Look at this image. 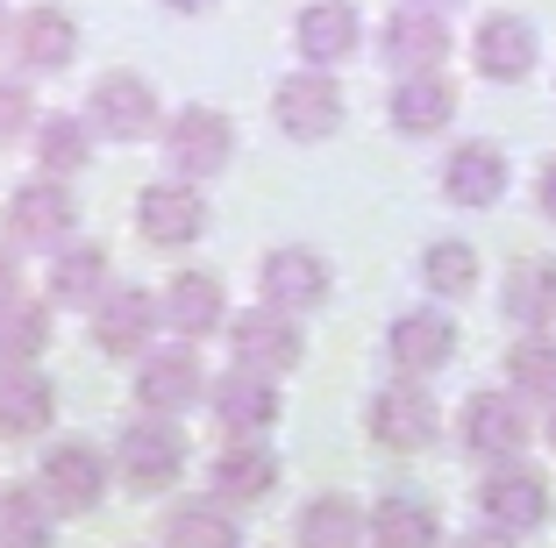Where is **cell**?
Segmentation results:
<instances>
[{
    "instance_id": "cell-1",
    "label": "cell",
    "mask_w": 556,
    "mask_h": 548,
    "mask_svg": "<svg viewBox=\"0 0 556 548\" xmlns=\"http://www.w3.org/2000/svg\"><path fill=\"white\" fill-rule=\"evenodd\" d=\"M186 435H179V420H164V413H143L129 420L115 435V477L129 484V492H143V499H157L164 484H179L186 470Z\"/></svg>"
},
{
    "instance_id": "cell-2",
    "label": "cell",
    "mask_w": 556,
    "mask_h": 548,
    "mask_svg": "<svg viewBox=\"0 0 556 548\" xmlns=\"http://www.w3.org/2000/svg\"><path fill=\"white\" fill-rule=\"evenodd\" d=\"M36 492L50 513H93L108 499V456L93 442H50L36 456Z\"/></svg>"
},
{
    "instance_id": "cell-3",
    "label": "cell",
    "mask_w": 556,
    "mask_h": 548,
    "mask_svg": "<svg viewBox=\"0 0 556 548\" xmlns=\"http://www.w3.org/2000/svg\"><path fill=\"white\" fill-rule=\"evenodd\" d=\"M364 428H371L378 449L421 456V449H435V435H442V406L428 399L421 378H407V385H386V392H378L371 413H364Z\"/></svg>"
},
{
    "instance_id": "cell-4",
    "label": "cell",
    "mask_w": 556,
    "mask_h": 548,
    "mask_svg": "<svg viewBox=\"0 0 556 548\" xmlns=\"http://www.w3.org/2000/svg\"><path fill=\"white\" fill-rule=\"evenodd\" d=\"M136 228L157 250H186V242L207 235V193H200L193 178H150L143 193H136Z\"/></svg>"
},
{
    "instance_id": "cell-5",
    "label": "cell",
    "mask_w": 556,
    "mask_h": 548,
    "mask_svg": "<svg viewBox=\"0 0 556 548\" xmlns=\"http://www.w3.org/2000/svg\"><path fill=\"white\" fill-rule=\"evenodd\" d=\"M229 356H236V371L286 378V371H300L307 342H300L293 314H278V307H250V314H236V321H229Z\"/></svg>"
},
{
    "instance_id": "cell-6",
    "label": "cell",
    "mask_w": 556,
    "mask_h": 548,
    "mask_svg": "<svg viewBox=\"0 0 556 548\" xmlns=\"http://www.w3.org/2000/svg\"><path fill=\"white\" fill-rule=\"evenodd\" d=\"M72 228H79V207H72L65 178H36V186H22V193L8 200V242H15V250L58 257L72 242Z\"/></svg>"
},
{
    "instance_id": "cell-7",
    "label": "cell",
    "mask_w": 556,
    "mask_h": 548,
    "mask_svg": "<svg viewBox=\"0 0 556 548\" xmlns=\"http://www.w3.org/2000/svg\"><path fill=\"white\" fill-rule=\"evenodd\" d=\"M478 513L492 534H535L549 520V477L528 463H492V477L478 484Z\"/></svg>"
},
{
    "instance_id": "cell-8",
    "label": "cell",
    "mask_w": 556,
    "mask_h": 548,
    "mask_svg": "<svg viewBox=\"0 0 556 548\" xmlns=\"http://www.w3.org/2000/svg\"><path fill=\"white\" fill-rule=\"evenodd\" d=\"M457 321L450 314H435V307H414V314H400L393 328H386V356H393V371L400 378H435V371H450L457 364Z\"/></svg>"
},
{
    "instance_id": "cell-9",
    "label": "cell",
    "mask_w": 556,
    "mask_h": 548,
    "mask_svg": "<svg viewBox=\"0 0 556 548\" xmlns=\"http://www.w3.org/2000/svg\"><path fill=\"white\" fill-rule=\"evenodd\" d=\"M93 349L100 356H143L150 342H157V292H143V285H108L93 300Z\"/></svg>"
},
{
    "instance_id": "cell-10",
    "label": "cell",
    "mask_w": 556,
    "mask_h": 548,
    "mask_svg": "<svg viewBox=\"0 0 556 548\" xmlns=\"http://www.w3.org/2000/svg\"><path fill=\"white\" fill-rule=\"evenodd\" d=\"M271 122L286 136H300V143H321V136L343 129V86L328 79V72H293V79H278L271 93Z\"/></svg>"
},
{
    "instance_id": "cell-11",
    "label": "cell",
    "mask_w": 556,
    "mask_h": 548,
    "mask_svg": "<svg viewBox=\"0 0 556 548\" xmlns=\"http://www.w3.org/2000/svg\"><path fill=\"white\" fill-rule=\"evenodd\" d=\"M528 406L507 399V392H471L464 399V420H457V442L471 456H485V463H514V456L528 449Z\"/></svg>"
},
{
    "instance_id": "cell-12",
    "label": "cell",
    "mask_w": 556,
    "mask_h": 548,
    "mask_svg": "<svg viewBox=\"0 0 556 548\" xmlns=\"http://www.w3.org/2000/svg\"><path fill=\"white\" fill-rule=\"evenodd\" d=\"M136 399H143V413L179 420L186 406L207 399V371H200V356L186 349V342H172V349H143V364H136Z\"/></svg>"
},
{
    "instance_id": "cell-13",
    "label": "cell",
    "mask_w": 556,
    "mask_h": 548,
    "mask_svg": "<svg viewBox=\"0 0 556 548\" xmlns=\"http://www.w3.org/2000/svg\"><path fill=\"white\" fill-rule=\"evenodd\" d=\"M229 150H236V129H229V114H214V107H179L172 129H164V164L179 178H193V186L222 171Z\"/></svg>"
},
{
    "instance_id": "cell-14",
    "label": "cell",
    "mask_w": 556,
    "mask_h": 548,
    "mask_svg": "<svg viewBox=\"0 0 556 548\" xmlns=\"http://www.w3.org/2000/svg\"><path fill=\"white\" fill-rule=\"evenodd\" d=\"M86 114H93V136H108V143H143V136H157V93H150V79H136V72H108V79L93 86V100H86Z\"/></svg>"
},
{
    "instance_id": "cell-15",
    "label": "cell",
    "mask_w": 556,
    "mask_h": 548,
    "mask_svg": "<svg viewBox=\"0 0 556 548\" xmlns=\"http://www.w3.org/2000/svg\"><path fill=\"white\" fill-rule=\"evenodd\" d=\"M328 264H321V250H300V242H286V250H271L264 257V307H278V314H314V307H328Z\"/></svg>"
},
{
    "instance_id": "cell-16",
    "label": "cell",
    "mask_w": 556,
    "mask_h": 548,
    "mask_svg": "<svg viewBox=\"0 0 556 548\" xmlns=\"http://www.w3.org/2000/svg\"><path fill=\"white\" fill-rule=\"evenodd\" d=\"M207 406H214V428L236 442H257L264 428L278 420V378H257V371H229L207 385Z\"/></svg>"
},
{
    "instance_id": "cell-17",
    "label": "cell",
    "mask_w": 556,
    "mask_h": 548,
    "mask_svg": "<svg viewBox=\"0 0 556 548\" xmlns=\"http://www.w3.org/2000/svg\"><path fill=\"white\" fill-rule=\"evenodd\" d=\"M293 43H300V58H307L314 72H328V65H343L350 50L364 43V22H357L350 0H307L300 22H293Z\"/></svg>"
},
{
    "instance_id": "cell-18",
    "label": "cell",
    "mask_w": 556,
    "mask_h": 548,
    "mask_svg": "<svg viewBox=\"0 0 556 548\" xmlns=\"http://www.w3.org/2000/svg\"><path fill=\"white\" fill-rule=\"evenodd\" d=\"M50 420H58V385L36 364L0 371V442H36Z\"/></svg>"
},
{
    "instance_id": "cell-19",
    "label": "cell",
    "mask_w": 556,
    "mask_h": 548,
    "mask_svg": "<svg viewBox=\"0 0 556 548\" xmlns=\"http://www.w3.org/2000/svg\"><path fill=\"white\" fill-rule=\"evenodd\" d=\"M378 50L393 72H435V58H450V22L428 8H393L378 29Z\"/></svg>"
},
{
    "instance_id": "cell-20",
    "label": "cell",
    "mask_w": 556,
    "mask_h": 548,
    "mask_svg": "<svg viewBox=\"0 0 556 548\" xmlns=\"http://www.w3.org/2000/svg\"><path fill=\"white\" fill-rule=\"evenodd\" d=\"M207 484L222 506H264L278 492V456L264 442H229V449L207 463Z\"/></svg>"
},
{
    "instance_id": "cell-21",
    "label": "cell",
    "mask_w": 556,
    "mask_h": 548,
    "mask_svg": "<svg viewBox=\"0 0 556 548\" xmlns=\"http://www.w3.org/2000/svg\"><path fill=\"white\" fill-rule=\"evenodd\" d=\"M164 328H179L186 342L214 335V328L229 321V300H222V278L214 271H179V278H164V300H157Z\"/></svg>"
},
{
    "instance_id": "cell-22",
    "label": "cell",
    "mask_w": 556,
    "mask_h": 548,
    "mask_svg": "<svg viewBox=\"0 0 556 548\" xmlns=\"http://www.w3.org/2000/svg\"><path fill=\"white\" fill-rule=\"evenodd\" d=\"M442 200L450 207H500L507 200V157L492 143H457L442 164Z\"/></svg>"
},
{
    "instance_id": "cell-23",
    "label": "cell",
    "mask_w": 556,
    "mask_h": 548,
    "mask_svg": "<svg viewBox=\"0 0 556 548\" xmlns=\"http://www.w3.org/2000/svg\"><path fill=\"white\" fill-rule=\"evenodd\" d=\"M450 114H457V86L442 72H407L393 86V100H386V122L400 136H435V129H450Z\"/></svg>"
},
{
    "instance_id": "cell-24",
    "label": "cell",
    "mask_w": 556,
    "mask_h": 548,
    "mask_svg": "<svg viewBox=\"0 0 556 548\" xmlns=\"http://www.w3.org/2000/svg\"><path fill=\"white\" fill-rule=\"evenodd\" d=\"M364 534H371L378 548H442V520L428 499H414V492H386V499L364 513Z\"/></svg>"
},
{
    "instance_id": "cell-25",
    "label": "cell",
    "mask_w": 556,
    "mask_h": 548,
    "mask_svg": "<svg viewBox=\"0 0 556 548\" xmlns=\"http://www.w3.org/2000/svg\"><path fill=\"white\" fill-rule=\"evenodd\" d=\"M478 72L485 79H528L535 72V22L528 15H485L478 22Z\"/></svg>"
},
{
    "instance_id": "cell-26",
    "label": "cell",
    "mask_w": 556,
    "mask_h": 548,
    "mask_svg": "<svg viewBox=\"0 0 556 548\" xmlns=\"http://www.w3.org/2000/svg\"><path fill=\"white\" fill-rule=\"evenodd\" d=\"M15 50L29 72H65L72 58H79V22L65 15V8H29V15L15 22Z\"/></svg>"
},
{
    "instance_id": "cell-27",
    "label": "cell",
    "mask_w": 556,
    "mask_h": 548,
    "mask_svg": "<svg viewBox=\"0 0 556 548\" xmlns=\"http://www.w3.org/2000/svg\"><path fill=\"white\" fill-rule=\"evenodd\" d=\"M500 314L514 328H549L556 321V257H521L500 285Z\"/></svg>"
},
{
    "instance_id": "cell-28",
    "label": "cell",
    "mask_w": 556,
    "mask_h": 548,
    "mask_svg": "<svg viewBox=\"0 0 556 548\" xmlns=\"http://www.w3.org/2000/svg\"><path fill=\"white\" fill-rule=\"evenodd\" d=\"M108 285H115L108 278V250H93V242H65L50 257V307H93Z\"/></svg>"
},
{
    "instance_id": "cell-29",
    "label": "cell",
    "mask_w": 556,
    "mask_h": 548,
    "mask_svg": "<svg viewBox=\"0 0 556 548\" xmlns=\"http://www.w3.org/2000/svg\"><path fill=\"white\" fill-rule=\"evenodd\" d=\"M164 548H243V527L222 499H179L164 513Z\"/></svg>"
},
{
    "instance_id": "cell-30",
    "label": "cell",
    "mask_w": 556,
    "mask_h": 548,
    "mask_svg": "<svg viewBox=\"0 0 556 548\" xmlns=\"http://www.w3.org/2000/svg\"><path fill=\"white\" fill-rule=\"evenodd\" d=\"M507 392L514 399H549L556 406V335L528 328V342L507 349Z\"/></svg>"
},
{
    "instance_id": "cell-31",
    "label": "cell",
    "mask_w": 556,
    "mask_h": 548,
    "mask_svg": "<svg viewBox=\"0 0 556 548\" xmlns=\"http://www.w3.org/2000/svg\"><path fill=\"white\" fill-rule=\"evenodd\" d=\"M50 342V300H8L0 307V371L36 364Z\"/></svg>"
},
{
    "instance_id": "cell-32",
    "label": "cell",
    "mask_w": 556,
    "mask_h": 548,
    "mask_svg": "<svg viewBox=\"0 0 556 548\" xmlns=\"http://www.w3.org/2000/svg\"><path fill=\"white\" fill-rule=\"evenodd\" d=\"M300 548H364V513L336 492L300 506Z\"/></svg>"
},
{
    "instance_id": "cell-33",
    "label": "cell",
    "mask_w": 556,
    "mask_h": 548,
    "mask_svg": "<svg viewBox=\"0 0 556 548\" xmlns=\"http://www.w3.org/2000/svg\"><path fill=\"white\" fill-rule=\"evenodd\" d=\"M86 157H93V122H79V114H50L43 129H36V164H43L50 178L86 171Z\"/></svg>"
},
{
    "instance_id": "cell-34",
    "label": "cell",
    "mask_w": 556,
    "mask_h": 548,
    "mask_svg": "<svg viewBox=\"0 0 556 548\" xmlns=\"http://www.w3.org/2000/svg\"><path fill=\"white\" fill-rule=\"evenodd\" d=\"M0 548H50V506L36 484L0 492Z\"/></svg>"
},
{
    "instance_id": "cell-35",
    "label": "cell",
    "mask_w": 556,
    "mask_h": 548,
    "mask_svg": "<svg viewBox=\"0 0 556 548\" xmlns=\"http://www.w3.org/2000/svg\"><path fill=\"white\" fill-rule=\"evenodd\" d=\"M421 285L435 300H464L478 285V250L471 242H428L421 250Z\"/></svg>"
},
{
    "instance_id": "cell-36",
    "label": "cell",
    "mask_w": 556,
    "mask_h": 548,
    "mask_svg": "<svg viewBox=\"0 0 556 548\" xmlns=\"http://www.w3.org/2000/svg\"><path fill=\"white\" fill-rule=\"evenodd\" d=\"M29 114H36L29 86L0 79V150H8V143H22V136H29Z\"/></svg>"
},
{
    "instance_id": "cell-37",
    "label": "cell",
    "mask_w": 556,
    "mask_h": 548,
    "mask_svg": "<svg viewBox=\"0 0 556 548\" xmlns=\"http://www.w3.org/2000/svg\"><path fill=\"white\" fill-rule=\"evenodd\" d=\"M8 300H22V271H15V257L0 250V307H8Z\"/></svg>"
},
{
    "instance_id": "cell-38",
    "label": "cell",
    "mask_w": 556,
    "mask_h": 548,
    "mask_svg": "<svg viewBox=\"0 0 556 548\" xmlns=\"http://www.w3.org/2000/svg\"><path fill=\"white\" fill-rule=\"evenodd\" d=\"M535 200H542V214H549V221H556V157L542 164V186H535Z\"/></svg>"
},
{
    "instance_id": "cell-39",
    "label": "cell",
    "mask_w": 556,
    "mask_h": 548,
    "mask_svg": "<svg viewBox=\"0 0 556 548\" xmlns=\"http://www.w3.org/2000/svg\"><path fill=\"white\" fill-rule=\"evenodd\" d=\"M450 548H514V534H492L485 527V534H464V541H450Z\"/></svg>"
},
{
    "instance_id": "cell-40",
    "label": "cell",
    "mask_w": 556,
    "mask_h": 548,
    "mask_svg": "<svg viewBox=\"0 0 556 548\" xmlns=\"http://www.w3.org/2000/svg\"><path fill=\"white\" fill-rule=\"evenodd\" d=\"M164 8H179V15H200V8H214V0H164Z\"/></svg>"
},
{
    "instance_id": "cell-41",
    "label": "cell",
    "mask_w": 556,
    "mask_h": 548,
    "mask_svg": "<svg viewBox=\"0 0 556 548\" xmlns=\"http://www.w3.org/2000/svg\"><path fill=\"white\" fill-rule=\"evenodd\" d=\"M407 8H428V15H442V8H457V0H407Z\"/></svg>"
},
{
    "instance_id": "cell-42",
    "label": "cell",
    "mask_w": 556,
    "mask_h": 548,
    "mask_svg": "<svg viewBox=\"0 0 556 548\" xmlns=\"http://www.w3.org/2000/svg\"><path fill=\"white\" fill-rule=\"evenodd\" d=\"M549 449H556V406H549Z\"/></svg>"
},
{
    "instance_id": "cell-43",
    "label": "cell",
    "mask_w": 556,
    "mask_h": 548,
    "mask_svg": "<svg viewBox=\"0 0 556 548\" xmlns=\"http://www.w3.org/2000/svg\"><path fill=\"white\" fill-rule=\"evenodd\" d=\"M0 29H8V8H0Z\"/></svg>"
}]
</instances>
